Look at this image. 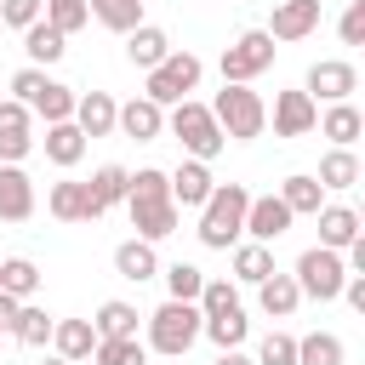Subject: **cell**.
Segmentation results:
<instances>
[{
    "label": "cell",
    "mask_w": 365,
    "mask_h": 365,
    "mask_svg": "<svg viewBox=\"0 0 365 365\" xmlns=\"http://www.w3.org/2000/svg\"><path fill=\"white\" fill-rule=\"evenodd\" d=\"M46 211H51L57 222H97V217H103V211L91 205L86 182H74V177H63V182L46 188Z\"/></svg>",
    "instance_id": "17"
},
{
    "label": "cell",
    "mask_w": 365,
    "mask_h": 365,
    "mask_svg": "<svg viewBox=\"0 0 365 365\" xmlns=\"http://www.w3.org/2000/svg\"><path fill=\"white\" fill-rule=\"evenodd\" d=\"M29 114H40L46 125H63V120H74V86H63V80H46V86L29 97Z\"/></svg>",
    "instance_id": "28"
},
{
    "label": "cell",
    "mask_w": 365,
    "mask_h": 365,
    "mask_svg": "<svg viewBox=\"0 0 365 365\" xmlns=\"http://www.w3.org/2000/svg\"><path fill=\"white\" fill-rule=\"evenodd\" d=\"M302 91H308L314 103H348V97L359 91V68H354L348 57H319V63H308Z\"/></svg>",
    "instance_id": "9"
},
{
    "label": "cell",
    "mask_w": 365,
    "mask_h": 365,
    "mask_svg": "<svg viewBox=\"0 0 365 365\" xmlns=\"http://www.w3.org/2000/svg\"><path fill=\"white\" fill-rule=\"evenodd\" d=\"M171 51H177V46H171V34H165L160 23H137V29L125 34V63H131V68H143V74H148V68H160Z\"/></svg>",
    "instance_id": "16"
},
{
    "label": "cell",
    "mask_w": 365,
    "mask_h": 365,
    "mask_svg": "<svg viewBox=\"0 0 365 365\" xmlns=\"http://www.w3.org/2000/svg\"><path fill=\"white\" fill-rule=\"evenodd\" d=\"M314 131H319V137H331V148H354V143H359V131H365V114H359L354 103H325Z\"/></svg>",
    "instance_id": "20"
},
{
    "label": "cell",
    "mask_w": 365,
    "mask_h": 365,
    "mask_svg": "<svg viewBox=\"0 0 365 365\" xmlns=\"http://www.w3.org/2000/svg\"><path fill=\"white\" fill-rule=\"evenodd\" d=\"M319 29V0H274V17H268V40L274 46H297Z\"/></svg>",
    "instance_id": "10"
},
{
    "label": "cell",
    "mask_w": 365,
    "mask_h": 365,
    "mask_svg": "<svg viewBox=\"0 0 365 365\" xmlns=\"http://www.w3.org/2000/svg\"><path fill=\"white\" fill-rule=\"evenodd\" d=\"M274 40H268V29H245V34H234V46L217 57V74H222V86H251L257 74H268L274 68Z\"/></svg>",
    "instance_id": "7"
},
{
    "label": "cell",
    "mask_w": 365,
    "mask_h": 365,
    "mask_svg": "<svg viewBox=\"0 0 365 365\" xmlns=\"http://www.w3.org/2000/svg\"><path fill=\"white\" fill-rule=\"evenodd\" d=\"M211 365H251V354H245V348H222Z\"/></svg>",
    "instance_id": "49"
},
{
    "label": "cell",
    "mask_w": 365,
    "mask_h": 365,
    "mask_svg": "<svg viewBox=\"0 0 365 365\" xmlns=\"http://www.w3.org/2000/svg\"><path fill=\"white\" fill-rule=\"evenodd\" d=\"M40 17H46L57 34H74V29H86V23H91L86 0H40Z\"/></svg>",
    "instance_id": "39"
},
{
    "label": "cell",
    "mask_w": 365,
    "mask_h": 365,
    "mask_svg": "<svg viewBox=\"0 0 365 365\" xmlns=\"http://www.w3.org/2000/svg\"><path fill=\"white\" fill-rule=\"evenodd\" d=\"M200 80H205V63H200L194 51H171L160 68L143 74V97H148L154 108H177L188 91H200Z\"/></svg>",
    "instance_id": "6"
},
{
    "label": "cell",
    "mask_w": 365,
    "mask_h": 365,
    "mask_svg": "<svg viewBox=\"0 0 365 365\" xmlns=\"http://www.w3.org/2000/svg\"><path fill=\"white\" fill-rule=\"evenodd\" d=\"M314 217H319V245H325V251H348V245L365 234V217H359L348 200H325Z\"/></svg>",
    "instance_id": "13"
},
{
    "label": "cell",
    "mask_w": 365,
    "mask_h": 365,
    "mask_svg": "<svg viewBox=\"0 0 365 365\" xmlns=\"http://www.w3.org/2000/svg\"><path fill=\"white\" fill-rule=\"evenodd\" d=\"M114 131L131 137V143H160V137H165V108H154L148 97H131V103H120Z\"/></svg>",
    "instance_id": "15"
},
{
    "label": "cell",
    "mask_w": 365,
    "mask_h": 365,
    "mask_svg": "<svg viewBox=\"0 0 365 365\" xmlns=\"http://www.w3.org/2000/svg\"><path fill=\"white\" fill-rule=\"evenodd\" d=\"M0 291L17 297V302H34V291H40V268H34L29 257H6V262H0Z\"/></svg>",
    "instance_id": "34"
},
{
    "label": "cell",
    "mask_w": 365,
    "mask_h": 365,
    "mask_svg": "<svg viewBox=\"0 0 365 365\" xmlns=\"http://www.w3.org/2000/svg\"><path fill=\"white\" fill-rule=\"evenodd\" d=\"M228 262H234V274H228L234 285H262V279L274 274V245H257V240H240Z\"/></svg>",
    "instance_id": "24"
},
{
    "label": "cell",
    "mask_w": 365,
    "mask_h": 365,
    "mask_svg": "<svg viewBox=\"0 0 365 365\" xmlns=\"http://www.w3.org/2000/svg\"><path fill=\"white\" fill-rule=\"evenodd\" d=\"M137 319H143V314H137L131 302L108 297V302L91 314V331H97V336H137Z\"/></svg>",
    "instance_id": "32"
},
{
    "label": "cell",
    "mask_w": 365,
    "mask_h": 365,
    "mask_svg": "<svg viewBox=\"0 0 365 365\" xmlns=\"http://www.w3.org/2000/svg\"><path fill=\"white\" fill-rule=\"evenodd\" d=\"M297 365H348V342L336 331H308L297 336Z\"/></svg>",
    "instance_id": "31"
},
{
    "label": "cell",
    "mask_w": 365,
    "mask_h": 365,
    "mask_svg": "<svg viewBox=\"0 0 365 365\" xmlns=\"http://www.w3.org/2000/svg\"><path fill=\"white\" fill-rule=\"evenodd\" d=\"M46 160H51L57 171H74V165L86 160V137H80V125H74V120L46 125Z\"/></svg>",
    "instance_id": "26"
},
{
    "label": "cell",
    "mask_w": 365,
    "mask_h": 365,
    "mask_svg": "<svg viewBox=\"0 0 365 365\" xmlns=\"http://www.w3.org/2000/svg\"><path fill=\"white\" fill-rule=\"evenodd\" d=\"M86 11H91L103 29H114V34H131V29L143 23V0H86Z\"/></svg>",
    "instance_id": "35"
},
{
    "label": "cell",
    "mask_w": 365,
    "mask_h": 365,
    "mask_svg": "<svg viewBox=\"0 0 365 365\" xmlns=\"http://www.w3.org/2000/svg\"><path fill=\"white\" fill-rule=\"evenodd\" d=\"M291 222H297V217L285 211V200H279V194H251V205H245V240L274 245Z\"/></svg>",
    "instance_id": "12"
},
{
    "label": "cell",
    "mask_w": 365,
    "mask_h": 365,
    "mask_svg": "<svg viewBox=\"0 0 365 365\" xmlns=\"http://www.w3.org/2000/svg\"><path fill=\"white\" fill-rule=\"evenodd\" d=\"M291 279H297V291H302V297H314V302H336V297H342V279H348V268H342V251L308 245V251L297 257Z\"/></svg>",
    "instance_id": "8"
},
{
    "label": "cell",
    "mask_w": 365,
    "mask_h": 365,
    "mask_svg": "<svg viewBox=\"0 0 365 365\" xmlns=\"http://www.w3.org/2000/svg\"><path fill=\"white\" fill-rule=\"evenodd\" d=\"M114 274L131 279V285H143V279L160 274V251H154L148 240H120V245H114Z\"/></svg>",
    "instance_id": "22"
},
{
    "label": "cell",
    "mask_w": 365,
    "mask_h": 365,
    "mask_svg": "<svg viewBox=\"0 0 365 365\" xmlns=\"http://www.w3.org/2000/svg\"><path fill=\"white\" fill-rule=\"evenodd\" d=\"M314 182H319L325 194H348V188L359 182V154H354V148H331V154L319 160Z\"/></svg>",
    "instance_id": "27"
},
{
    "label": "cell",
    "mask_w": 365,
    "mask_h": 365,
    "mask_svg": "<svg viewBox=\"0 0 365 365\" xmlns=\"http://www.w3.org/2000/svg\"><path fill=\"white\" fill-rule=\"evenodd\" d=\"M205 108H211V120L222 125V137H228V143H251V137H262V131H268V103H262L251 86H222Z\"/></svg>",
    "instance_id": "5"
},
{
    "label": "cell",
    "mask_w": 365,
    "mask_h": 365,
    "mask_svg": "<svg viewBox=\"0 0 365 365\" xmlns=\"http://www.w3.org/2000/svg\"><path fill=\"white\" fill-rule=\"evenodd\" d=\"M40 365H68V359H57V354H51V359H40Z\"/></svg>",
    "instance_id": "50"
},
{
    "label": "cell",
    "mask_w": 365,
    "mask_h": 365,
    "mask_svg": "<svg viewBox=\"0 0 365 365\" xmlns=\"http://www.w3.org/2000/svg\"><path fill=\"white\" fill-rule=\"evenodd\" d=\"M251 291H257V308H262L268 319H291V314L302 308V291H297V279H291V274H279V268H274L262 285H251Z\"/></svg>",
    "instance_id": "21"
},
{
    "label": "cell",
    "mask_w": 365,
    "mask_h": 365,
    "mask_svg": "<svg viewBox=\"0 0 365 365\" xmlns=\"http://www.w3.org/2000/svg\"><path fill=\"white\" fill-rule=\"evenodd\" d=\"M29 120H34V114H29L17 97H0V125H23V131H29Z\"/></svg>",
    "instance_id": "47"
},
{
    "label": "cell",
    "mask_w": 365,
    "mask_h": 365,
    "mask_svg": "<svg viewBox=\"0 0 365 365\" xmlns=\"http://www.w3.org/2000/svg\"><path fill=\"white\" fill-rule=\"evenodd\" d=\"M91 365H148V348L143 336H97Z\"/></svg>",
    "instance_id": "36"
},
{
    "label": "cell",
    "mask_w": 365,
    "mask_h": 365,
    "mask_svg": "<svg viewBox=\"0 0 365 365\" xmlns=\"http://www.w3.org/2000/svg\"><path fill=\"white\" fill-rule=\"evenodd\" d=\"M125 182H131V171L108 160V165H97V171H91L86 194H91V205H97V211H114V205H125Z\"/></svg>",
    "instance_id": "29"
},
{
    "label": "cell",
    "mask_w": 365,
    "mask_h": 365,
    "mask_svg": "<svg viewBox=\"0 0 365 365\" xmlns=\"http://www.w3.org/2000/svg\"><path fill=\"white\" fill-rule=\"evenodd\" d=\"M200 336H211V342H217V354H222V348H240V342L251 336V319H245V308H228V314L205 319V325H200Z\"/></svg>",
    "instance_id": "37"
},
{
    "label": "cell",
    "mask_w": 365,
    "mask_h": 365,
    "mask_svg": "<svg viewBox=\"0 0 365 365\" xmlns=\"http://www.w3.org/2000/svg\"><path fill=\"white\" fill-rule=\"evenodd\" d=\"M251 365H297V336L291 331H268L251 354Z\"/></svg>",
    "instance_id": "41"
},
{
    "label": "cell",
    "mask_w": 365,
    "mask_h": 365,
    "mask_svg": "<svg viewBox=\"0 0 365 365\" xmlns=\"http://www.w3.org/2000/svg\"><path fill=\"white\" fill-rule=\"evenodd\" d=\"M165 182H171V205L177 211H200L211 200V188H217L211 165H200V160H182L177 171H165Z\"/></svg>",
    "instance_id": "14"
},
{
    "label": "cell",
    "mask_w": 365,
    "mask_h": 365,
    "mask_svg": "<svg viewBox=\"0 0 365 365\" xmlns=\"http://www.w3.org/2000/svg\"><path fill=\"white\" fill-rule=\"evenodd\" d=\"M34 217V182L23 165H0V222H29Z\"/></svg>",
    "instance_id": "19"
},
{
    "label": "cell",
    "mask_w": 365,
    "mask_h": 365,
    "mask_svg": "<svg viewBox=\"0 0 365 365\" xmlns=\"http://www.w3.org/2000/svg\"><path fill=\"white\" fill-rule=\"evenodd\" d=\"M0 23L23 34L29 23H40V0H0Z\"/></svg>",
    "instance_id": "44"
},
{
    "label": "cell",
    "mask_w": 365,
    "mask_h": 365,
    "mask_svg": "<svg viewBox=\"0 0 365 365\" xmlns=\"http://www.w3.org/2000/svg\"><path fill=\"white\" fill-rule=\"evenodd\" d=\"M165 131H171V137L182 143V154L200 160V165H211V160L222 154V143H228L222 125L211 120V108H205L200 97H182L177 108H165Z\"/></svg>",
    "instance_id": "4"
},
{
    "label": "cell",
    "mask_w": 365,
    "mask_h": 365,
    "mask_svg": "<svg viewBox=\"0 0 365 365\" xmlns=\"http://www.w3.org/2000/svg\"><path fill=\"white\" fill-rule=\"evenodd\" d=\"M114 114H120V103L108 91H74V125H80V137H114Z\"/></svg>",
    "instance_id": "18"
},
{
    "label": "cell",
    "mask_w": 365,
    "mask_h": 365,
    "mask_svg": "<svg viewBox=\"0 0 365 365\" xmlns=\"http://www.w3.org/2000/svg\"><path fill=\"white\" fill-rule=\"evenodd\" d=\"M125 211H131V228H137L131 240H148V245L171 240L177 222H182V211L171 205V182H165L160 165L131 171V182H125Z\"/></svg>",
    "instance_id": "1"
},
{
    "label": "cell",
    "mask_w": 365,
    "mask_h": 365,
    "mask_svg": "<svg viewBox=\"0 0 365 365\" xmlns=\"http://www.w3.org/2000/svg\"><path fill=\"white\" fill-rule=\"evenodd\" d=\"M336 34H342V46H365V0H348V6H342Z\"/></svg>",
    "instance_id": "43"
},
{
    "label": "cell",
    "mask_w": 365,
    "mask_h": 365,
    "mask_svg": "<svg viewBox=\"0 0 365 365\" xmlns=\"http://www.w3.org/2000/svg\"><path fill=\"white\" fill-rule=\"evenodd\" d=\"M51 348H57V359L86 365V359H91V348H97L91 319H57V325H51Z\"/></svg>",
    "instance_id": "23"
},
{
    "label": "cell",
    "mask_w": 365,
    "mask_h": 365,
    "mask_svg": "<svg viewBox=\"0 0 365 365\" xmlns=\"http://www.w3.org/2000/svg\"><path fill=\"white\" fill-rule=\"evenodd\" d=\"M342 302H348L354 314H365V274H348V279H342Z\"/></svg>",
    "instance_id": "46"
},
{
    "label": "cell",
    "mask_w": 365,
    "mask_h": 365,
    "mask_svg": "<svg viewBox=\"0 0 365 365\" xmlns=\"http://www.w3.org/2000/svg\"><path fill=\"white\" fill-rule=\"evenodd\" d=\"M23 51H29V68H51V63L68 51V34H57V29L40 17V23L23 29Z\"/></svg>",
    "instance_id": "25"
},
{
    "label": "cell",
    "mask_w": 365,
    "mask_h": 365,
    "mask_svg": "<svg viewBox=\"0 0 365 365\" xmlns=\"http://www.w3.org/2000/svg\"><path fill=\"white\" fill-rule=\"evenodd\" d=\"M46 80H51L46 68H17V74H11V97H17L23 108H29V97H34V91L46 86Z\"/></svg>",
    "instance_id": "45"
},
{
    "label": "cell",
    "mask_w": 365,
    "mask_h": 365,
    "mask_svg": "<svg viewBox=\"0 0 365 365\" xmlns=\"http://www.w3.org/2000/svg\"><path fill=\"white\" fill-rule=\"evenodd\" d=\"M245 205H251V188L245 182H217L211 200L200 205V245L205 251H234L245 240Z\"/></svg>",
    "instance_id": "2"
},
{
    "label": "cell",
    "mask_w": 365,
    "mask_h": 365,
    "mask_svg": "<svg viewBox=\"0 0 365 365\" xmlns=\"http://www.w3.org/2000/svg\"><path fill=\"white\" fill-rule=\"evenodd\" d=\"M279 200H285L291 217H314V211L325 205V188L314 182V171H291V177L279 182Z\"/></svg>",
    "instance_id": "30"
},
{
    "label": "cell",
    "mask_w": 365,
    "mask_h": 365,
    "mask_svg": "<svg viewBox=\"0 0 365 365\" xmlns=\"http://www.w3.org/2000/svg\"><path fill=\"white\" fill-rule=\"evenodd\" d=\"M148 325H143V348L148 354H165V359H182L194 342H200V325H205V314L194 308V302H160L154 314H143Z\"/></svg>",
    "instance_id": "3"
},
{
    "label": "cell",
    "mask_w": 365,
    "mask_h": 365,
    "mask_svg": "<svg viewBox=\"0 0 365 365\" xmlns=\"http://www.w3.org/2000/svg\"><path fill=\"white\" fill-rule=\"evenodd\" d=\"M194 308H200L205 319H217V314H228V308H240V285H234V279H211V274H205V285H200V297H194Z\"/></svg>",
    "instance_id": "38"
},
{
    "label": "cell",
    "mask_w": 365,
    "mask_h": 365,
    "mask_svg": "<svg viewBox=\"0 0 365 365\" xmlns=\"http://www.w3.org/2000/svg\"><path fill=\"white\" fill-rule=\"evenodd\" d=\"M51 325H57V319H51L40 302H23L17 319H11V336H17L23 348H46V342H51Z\"/></svg>",
    "instance_id": "33"
},
{
    "label": "cell",
    "mask_w": 365,
    "mask_h": 365,
    "mask_svg": "<svg viewBox=\"0 0 365 365\" xmlns=\"http://www.w3.org/2000/svg\"><path fill=\"white\" fill-rule=\"evenodd\" d=\"M34 154V137L23 125H0V165H23Z\"/></svg>",
    "instance_id": "42"
},
{
    "label": "cell",
    "mask_w": 365,
    "mask_h": 365,
    "mask_svg": "<svg viewBox=\"0 0 365 365\" xmlns=\"http://www.w3.org/2000/svg\"><path fill=\"white\" fill-rule=\"evenodd\" d=\"M268 120H274V137H308L319 125V103L308 91H279L274 108H268Z\"/></svg>",
    "instance_id": "11"
},
{
    "label": "cell",
    "mask_w": 365,
    "mask_h": 365,
    "mask_svg": "<svg viewBox=\"0 0 365 365\" xmlns=\"http://www.w3.org/2000/svg\"><path fill=\"white\" fill-rule=\"evenodd\" d=\"M160 274H165V297H171V302H194L200 285H205V274H200L194 262H171V268H160Z\"/></svg>",
    "instance_id": "40"
},
{
    "label": "cell",
    "mask_w": 365,
    "mask_h": 365,
    "mask_svg": "<svg viewBox=\"0 0 365 365\" xmlns=\"http://www.w3.org/2000/svg\"><path fill=\"white\" fill-rule=\"evenodd\" d=\"M17 308H23V302H17V297H6V291H0V331H11V319H17Z\"/></svg>",
    "instance_id": "48"
}]
</instances>
